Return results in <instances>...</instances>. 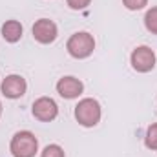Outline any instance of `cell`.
Masks as SVG:
<instances>
[{
    "instance_id": "30bf717a",
    "label": "cell",
    "mask_w": 157,
    "mask_h": 157,
    "mask_svg": "<svg viewBox=\"0 0 157 157\" xmlns=\"http://www.w3.org/2000/svg\"><path fill=\"white\" fill-rule=\"evenodd\" d=\"M144 26H146V29L152 35H157V7H152V9L146 11V15H144Z\"/></svg>"
},
{
    "instance_id": "ba28073f",
    "label": "cell",
    "mask_w": 157,
    "mask_h": 157,
    "mask_svg": "<svg viewBox=\"0 0 157 157\" xmlns=\"http://www.w3.org/2000/svg\"><path fill=\"white\" fill-rule=\"evenodd\" d=\"M82 90H84V84L75 77H62L57 82V91L64 99H77L82 93Z\"/></svg>"
},
{
    "instance_id": "277c9868",
    "label": "cell",
    "mask_w": 157,
    "mask_h": 157,
    "mask_svg": "<svg viewBox=\"0 0 157 157\" xmlns=\"http://www.w3.org/2000/svg\"><path fill=\"white\" fill-rule=\"evenodd\" d=\"M130 62H132V68L139 73H148L154 70L155 66V53L154 49H150L148 46H139L132 51V57H130Z\"/></svg>"
},
{
    "instance_id": "4fadbf2b",
    "label": "cell",
    "mask_w": 157,
    "mask_h": 157,
    "mask_svg": "<svg viewBox=\"0 0 157 157\" xmlns=\"http://www.w3.org/2000/svg\"><path fill=\"white\" fill-rule=\"evenodd\" d=\"M122 4H124L126 9H130V11H139V9H143V7L148 4V0H122Z\"/></svg>"
},
{
    "instance_id": "3957f363",
    "label": "cell",
    "mask_w": 157,
    "mask_h": 157,
    "mask_svg": "<svg viewBox=\"0 0 157 157\" xmlns=\"http://www.w3.org/2000/svg\"><path fill=\"white\" fill-rule=\"evenodd\" d=\"M75 119L86 128L95 126L101 121V104L95 99H82L75 106Z\"/></svg>"
},
{
    "instance_id": "52a82bcc",
    "label": "cell",
    "mask_w": 157,
    "mask_h": 157,
    "mask_svg": "<svg viewBox=\"0 0 157 157\" xmlns=\"http://www.w3.org/2000/svg\"><path fill=\"white\" fill-rule=\"evenodd\" d=\"M26 90H28L26 78L20 75H7L2 80V93L7 99H18L26 93Z\"/></svg>"
},
{
    "instance_id": "8fae6325",
    "label": "cell",
    "mask_w": 157,
    "mask_h": 157,
    "mask_svg": "<svg viewBox=\"0 0 157 157\" xmlns=\"http://www.w3.org/2000/svg\"><path fill=\"white\" fill-rule=\"evenodd\" d=\"M144 144H146V148H150V150H157V122L152 124V126H148L146 137H144Z\"/></svg>"
},
{
    "instance_id": "5bb4252c",
    "label": "cell",
    "mask_w": 157,
    "mask_h": 157,
    "mask_svg": "<svg viewBox=\"0 0 157 157\" xmlns=\"http://www.w3.org/2000/svg\"><path fill=\"white\" fill-rule=\"evenodd\" d=\"M66 2H68V6H70L71 9H77L78 11V9H86L91 0H66Z\"/></svg>"
},
{
    "instance_id": "9c48e42d",
    "label": "cell",
    "mask_w": 157,
    "mask_h": 157,
    "mask_svg": "<svg viewBox=\"0 0 157 157\" xmlns=\"http://www.w3.org/2000/svg\"><path fill=\"white\" fill-rule=\"evenodd\" d=\"M22 24L18 20H7L2 24V37L7 40V42H18L22 37Z\"/></svg>"
},
{
    "instance_id": "9a60e30c",
    "label": "cell",
    "mask_w": 157,
    "mask_h": 157,
    "mask_svg": "<svg viewBox=\"0 0 157 157\" xmlns=\"http://www.w3.org/2000/svg\"><path fill=\"white\" fill-rule=\"evenodd\" d=\"M0 115H2V102H0Z\"/></svg>"
},
{
    "instance_id": "7a4b0ae2",
    "label": "cell",
    "mask_w": 157,
    "mask_h": 157,
    "mask_svg": "<svg viewBox=\"0 0 157 157\" xmlns=\"http://www.w3.org/2000/svg\"><path fill=\"white\" fill-rule=\"evenodd\" d=\"M66 49L68 53L73 57V59H86L93 53L95 49V40L90 33L86 31H78L75 35H71L68 44H66Z\"/></svg>"
},
{
    "instance_id": "7c38bea8",
    "label": "cell",
    "mask_w": 157,
    "mask_h": 157,
    "mask_svg": "<svg viewBox=\"0 0 157 157\" xmlns=\"http://www.w3.org/2000/svg\"><path fill=\"white\" fill-rule=\"evenodd\" d=\"M40 157H66V155H64V150L59 144H49L42 150Z\"/></svg>"
},
{
    "instance_id": "5b68a950",
    "label": "cell",
    "mask_w": 157,
    "mask_h": 157,
    "mask_svg": "<svg viewBox=\"0 0 157 157\" xmlns=\"http://www.w3.org/2000/svg\"><path fill=\"white\" fill-rule=\"evenodd\" d=\"M59 115V106L53 99L49 97H40L33 102V117L42 121V122H49Z\"/></svg>"
},
{
    "instance_id": "8992f818",
    "label": "cell",
    "mask_w": 157,
    "mask_h": 157,
    "mask_svg": "<svg viewBox=\"0 0 157 157\" xmlns=\"http://www.w3.org/2000/svg\"><path fill=\"white\" fill-rule=\"evenodd\" d=\"M57 35H59L57 24L53 20H49V18H40V20L35 22V26H33V37L40 44L53 42V40L57 39Z\"/></svg>"
},
{
    "instance_id": "6da1fadb",
    "label": "cell",
    "mask_w": 157,
    "mask_h": 157,
    "mask_svg": "<svg viewBox=\"0 0 157 157\" xmlns=\"http://www.w3.org/2000/svg\"><path fill=\"white\" fill-rule=\"evenodd\" d=\"M9 150H11L13 157H35V154L39 152V141L28 130L17 132L11 139Z\"/></svg>"
}]
</instances>
